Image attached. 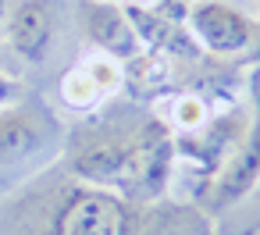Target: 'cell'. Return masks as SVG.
Wrapping results in <instances>:
<instances>
[{"mask_svg": "<svg viewBox=\"0 0 260 235\" xmlns=\"http://www.w3.org/2000/svg\"><path fill=\"white\" fill-rule=\"evenodd\" d=\"M0 235H214L200 207L125 199L50 164L0 199Z\"/></svg>", "mask_w": 260, "mask_h": 235, "instance_id": "6da1fadb", "label": "cell"}, {"mask_svg": "<svg viewBox=\"0 0 260 235\" xmlns=\"http://www.w3.org/2000/svg\"><path fill=\"white\" fill-rule=\"evenodd\" d=\"M61 167L89 185L111 189L125 199L153 203L168 196L175 136L157 114L107 111L79 121L61 146Z\"/></svg>", "mask_w": 260, "mask_h": 235, "instance_id": "7a4b0ae2", "label": "cell"}, {"mask_svg": "<svg viewBox=\"0 0 260 235\" xmlns=\"http://www.w3.org/2000/svg\"><path fill=\"white\" fill-rule=\"evenodd\" d=\"M64 132L57 114L43 100H15L0 107V175H18L22 182L57 164Z\"/></svg>", "mask_w": 260, "mask_h": 235, "instance_id": "3957f363", "label": "cell"}, {"mask_svg": "<svg viewBox=\"0 0 260 235\" xmlns=\"http://www.w3.org/2000/svg\"><path fill=\"white\" fill-rule=\"evenodd\" d=\"M185 29L214 57H249L260 40V22L228 0H192L185 8Z\"/></svg>", "mask_w": 260, "mask_h": 235, "instance_id": "277c9868", "label": "cell"}, {"mask_svg": "<svg viewBox=\"0 0 260 235\" xmlns=\"http://www.w3.org/2000/svg\"><path fill=\"white\" fill-rule=\"evenodd\" d=\"M64 0H11L4 8V43L25 64H43L54 50Z\"/></svg>", "mask_w": 260, "mask_h": 235, "instance_id": "5b68a950", "label": "cell"}, {"mask_svg": "<svg viewBox=\"0 0 260 235\" xmlns=\"http://www.w3.org/2000/svg\"><path fill=\"white\" fill-rule=\"evenodd\" d=\"M79 22L89 40V50H100L121 64L143 54V40L121 0H79Z\"/></svg>", "mask_w": 260, "mask_h": 235, "instance_id": "8992f818", "label": "cell"}, {"mask_svg": "<svg viewBox=\"0 0 260 235\" xmlns=\"http://www.w3.org/2000/svg\"><path fill=\"white\" fill-rule=\"evenodd\" d=\"M121 82H125L121 61H114V57H107V54H100V50H89V54H82L79 64H72V68L61 75L57 96H61L64 107L93 114L107 96H114V93L121 89Z\"/></svg>", "mask_w": 260, "mask_h": 235, "instance_id": "52a82bcc", "label": "cell"}, {"mask_svg": "<svg viewBox=\"0 0 260 235\" xmlns=\"http://www.w3.org/2000/svg\"><path fill=\"white\" fill-rule=\"evenodd\" d=\"M246 89H249V104H253V125H260V64H249L246 72Z\"/></svg>", "mask_w": 260, "mask_h": 235, "instance_id": "ba28073f", "label": "cell"}, {"mask_svg": "<svg viewBox=\"0 0 260 235\" xmlns=\"http://www.w3.org/2000/svg\"><path fill=\"white\" fill-rule=\"evenodd\" d=\"M18 100V86L4 75V72H0V107H4V104H15Z\"/></svg>", "mask_w": 260, "mask_h": 235, "instance_id": "9c48e42d", "label": "cell"}, {"mask_svg": "<svg viewBox=\"0 0 260 235\" xmlns=\"http://www.w3.org/2000/svg\"><path fill=\"white\" fill-rule=\"evenodd\" d=\"M246 61H249V64H260V40H256V47H253V54H249Z\"/></svg>", "mask_w": 260, "mask_h": 235, "instance_id": "30bf717a", "label": "cell"}, {"mask_svg": "<svg viewBox=\"0 0 260 235\" xmlns=\"http://www.w3.org/2000/svg\"><path fill=\"white\" fill-rule=\"evenodd\" d=\"M0 15H4V0H0Z\"/></svg>", "mask_w": 260, "mask_h": 235, "instance_id": "8fae6325", "label": "cell"}, {"mask_svg": "<svg viewBox=\"0 0 260 235\" xmlns=\"http://www.w3.org/2000/svg\"><path fill=\"white\" fill-rule=\"evenodd\" d=\"M256 4H260V0H256Z\"/></svg>", "mask_w": 260, "mask_h": 235, "instance_id": "7c38bea8", "label": "cell"}]
</instances>
